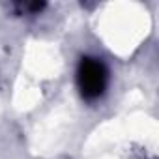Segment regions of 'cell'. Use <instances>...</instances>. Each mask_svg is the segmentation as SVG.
<instances>
[{
  "label": "cell",
  "instance_id": "obj_1",
  "mask_svg": "<svg viewBox=\"0 0 159 159\" xmlns=\"http://www.w3.org/2000/svg\"><path fill=\"white\" fill-rule=\"evenodd\" d=\"M77 81L84 99L94 101L101 98L107 88V69L103 62L96 58H83L77 69Z\"/></svg>",
  "mask_w": 159,
  "mask_h": 159
}]
</instances>
